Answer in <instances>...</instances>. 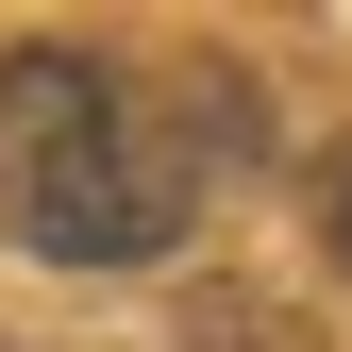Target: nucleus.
Returning a JSON list of instances; mask_svg holds the SVG:
<instances>
[{"instance_id": "obj_1", "label": "nucleus", "mask_w": 352, "mask_h": 352, "mask_svg": "<svg viewBox=\"0 0 352 352\" xmlns=\"http://www.w3.org/2000/svg\"><path fill=\"white\" fill-rule=\"evenodd\" d=\"M0 235L51 269H151L185 235V168L135 84L84 51H0Z\"/></svg>"}, {"instance_id": "obj_2", "label": "nucleus", "mask_w": 352, "mask_h": 352, "mask_svg": "<svg viewBox=\"0 0 352 352\" xmlns=\"http://www.w3.org/2000/svg\"><path fill=\"white\" fill-rule=\"evenodd\" d=\"M302 201H319V252H336V269H352V135L319 151V185H302Z\"/></svg>"}]
</instances>
